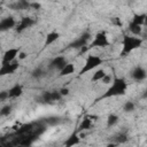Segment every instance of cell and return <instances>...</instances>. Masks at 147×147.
Returning <instances> with one entry per match:
<instances>
[{
    "mask_svg": "<svg viewBox=\"0 0 147 147\" xmlns=\"http://www.w3.org/2000/svg\"><path fill=\"white\" fill-rule=\"evenodd\" d=\"M126 88H127V83L124 78L121 77H114L111 85L105 91V93L96 99V101L101 100V99H109V98H114V96H122L126 93Z\"/></svg>",
    "mask_w": 147,
    "mask_h": 147,
    "instance_id": "obj_1",
    "label": "cell"
},
{
    "mask_svg": "<svg viewBox=\"0 0 147 147\" xmlns=\"http://www.w3.org/2000/svg\"><path fill=\"white\" fill-rule=\"evenodd\" d=\"M142 45V39L139 37H132V36H124L123 41H122V51H121V56H126L134 49L141 47Z\"/></svg>",
    "mask_w": 147,
    "mask_h": 147,
    "instance_id": "obj_2",
    "label": "cell"
},
{
    "mask_svg": "<svg viewBox=\"0 0 147 147\" xmlns=\"http://www.w3.org/2000/svg\"><path fill=\"white\" fill-rule=\"evenodd\" d=\"M102 62H103V60L100 56H98V55H88L86 61H85V63H84V65H83V68L79 70L78 75L82 76V75H84V74H86V72H88V71H91V70H93L95 68H98L100 64H102Z\"/></svg>",
    "mask_w": 147,
    "mask_h": 147,
    "instance_id": "obj_3",
    "label": "cell"
},
{
    "mask_svg": "<svg viewBox=\"0 0 147 147\" xmlns=\"http://www.w3.org/2000/svg\"><path fill=\"white\" fill-rule=\"evenodd\" d=\"M108 45H109V40L107 37V33L105 31H100L94 36L93 40L88 46V49L93 47H107Z\"/></svg>",
    "mask_w": 147,
    "mask_h": 147,
    "instance_id": "obj_4",
    "label": "cell"
},
{
    "mask_svg": "<svg viewBox=\"0 0 147 147\" xmlns=\"http://www.w3.org/2000/svg\"><path fill=\"white\" fill-rule=\"evenodd\" d=\"M91 39V33L90 32H84L80 37H78L77 39H75L74 41H71L67 47H65V49H69V48H75V49H80L82 47H84V46H86L87 45V42H88V40Z\"/></svg>",
    "mask_w": 147,
    "mask_h": 147,
    "instance_id": "obj_5",
    "label": "cell"
},
{
    "mask_svg": "<svg viewBox=\"0 0 147 147\" xmlns=\"http://www.w3.org/2000/svg\"><path fill=\"white\" fill-rule=\"evenodd\" d=\"M62 98L60 91H46L41 94V102L44 103H53L54 101H59Z\"/></svg>",
    "mask_w": 147,
    "mask_h": 147,
    "instance_id": "obj_6",
    "label": "cell"
},
{
    "mask_svg": "<svg viewBox=\"0 0 147 147\" xmlns=\"http://www.w3.org/2000/svg\"><path fill=\"white\" fill-rule=\"evenodd\" d=\"M67 63H68L67 59L64 56H62V55H59V56H55L54 59L51 60V62L48 64V68L52 69V70H59L60 71L65 67Z\"/></svg>",
    "mask_w": 147,
    "mask_h": 147,
    "instance_id": "obj_7",
    "label": "cell"
},
{
    "mask_svg": "<svg viewBox=\"0 0 147 147\" xmlns=\"http://www.w3.org/2000/svg\"><path fill=\"white\" fill-rule=\"evenodd\" d=\"M34 24H36V20H33V18H31V17L25 16V17H22V18H21V21H20V22H18V24L16 25L15 30H16V32H17V33H21V32H23L24 30H26V29L31 28V26H32V25H34Z\"/></svg>",
    "mask_w": 147,
    "mask_h": 147,
    "instance_id": "obj_8",
    "label": "cell"
},
{
    "mask_svg": "<svg viewBox=\"0 0 147 147\" xmlns=\"http://www.w3.org/2000/svg\"><path fill=\"white\" fill-rule=\"evenodd\" d=\"M18 67H20V64H18V61H17V60H14L13 62L2 64L1 68H0V75H1V76L11 75V74H14V72L18 69Z\"/></svg>",
    "mask_w": 147,
    "mask_h": 147,
    "instance_id": "obj_9",
    "label": "cell"
},
{
    "mask_svg": "<svg viewBox=\"0 0 147 147\" xmlns=\"http://www.w3.org/2000/svg\"><path fill=\"white\" fill-rule=\"evenodd\" d=\"M131 77H132L133 80H136V82H142V80H145L146 77H147V71H146L142 67L137 65V67H134V68L132 69V71H131Z\"/></svg>",
    "mask_w": 147,
    "mask_h": 147,
    "instance_id": "obj_10",
    "label": "cell"
},
{
    "mask_svg": "<svg viewBox=\"0 0 147 147\" xmlns=\"http://www.w3.org/2000/svg\"><path fill=\"white\" fill-rule=\"evenodd\" d=\"M20 49L16 48V47H13V48H9L3 54V57H2V64H6V63H9V62H13L14 60H16V56L20 54Z\"/></svg>",
    "mask_w": 147,
    "mask_h": 147,
    "instance_id": "obj_11",
    "label": "cell"
},
{
    "mask_svg": "<svg viewBox=\"0 0 147 147\" xmlns=\"http://www.w3.org/2000/svg\"><path fill=\"white\" fill-rule=\"evenodd\" d=\"M15 26H16V21L14 20L13 16L5 17L0 22V31H2V32L8 31V30H10V29H13Z\"/></svg>",
    "mask_w": 147,
    "mask_h": 147,
    "instance_id": "obj_12",
    "label": "cell"
},
{
    "mask_svg": "<svg viewBox=\"0 0 147 147\" xmlns=\"http://www.w3.org/2000/svg\"><path fill=\"white\" fill-rule=\"evenodd\" d=\"M13 10H26L31 7V2L29 0H16L15 2L8 6Z\"/></svg>",
    "mask_w": 147,
    "mask_h": 147,
    "instance_id": "obj_13",
    "label": "cell"
},
{
    "mask_svg": "<svg viewBox=\"0 0 147 147\" xmlns=\"http://www.w3.org/2000/svg\"><path fill=\"white\" fill-rule=\"evenodd\" d=\"M23 94V86L21 84H15L8 90V99H14L18 98Z\"/></svg>",
    "mask_w": 147,
    "mask_h": 147,
    "instance_id": "obj_14",
    "label": "cell"
},
{
    "mask_svg": "<svg viewBox=\"0 0 147 147\" xmlns=\"http://www.w3.org/2000/svg\"><path fill=\"white\" fill-rule=\"evenodd\" d=\"M79 142H80V138L78 137L77 132H72V133L67 138V140L63 142V145L67 146V147H71V146L78 145Z\"/></svg>",
    "mask_w": 147,
    "mask_h": 147,
    "instance_id": "obj_15",
    "label": "cell"
},
{
    "mask_svg": "<svg viewBox=\"0 0 147 147\" xmlns=\"http://www.w3.org/2000/svg\"><path fill=\"white\" fill-rule=\"evenodd\" d=\"M60 38V33L59 32H56V31H53V32H49V33H47V36H46V39H45V47H48L49 45H52L53 42H55L57 39Z\"/></svg>",
    "mask_w": 147,
    "mask_h": 147,
    "instance_id": "obj_16",
    "label": "cell"
},
{
    "mask_svg": "<svg viewBox=\"0 0 147 147\" xmlns=\"http://www.w3.org/2000/svg\"><path fill=\"white\" fill-rule=\"evenodd\" d=\"M127 134L125 133V132H119V133H117V134H115L114 137H111V140L114 141V144H116V145H118V144H124V142H126L127 141Z\"/></svg>",
    "mask_w": 147,
    "mask_h": 147,
    "instance_id": "obj_17",
    "label": "cell"
},
{
    "mask_svg": "<svg viewBox=\"0 0 147 147\" xmlns=\"http://www.w3.org/2000/svg\"><path fill=\"white\" fill-rule=\"evenodd\" d=\"M44 123L48 126H54V125H59L60 123H62V118L57 116H51V117L44 118Z\"/></svg>",
    "mask_w": 147,
    "mask_h": 147,
    "instance_id": "obj_18",
    "label": "cell"
},
{
    "mask_svg": "<svg viewBox=\"0 0 147 147\" xmlns=\"http://www.w3.org/2000/svg\"><path fill=\"white\" fill-rule=\"evenodd\" d=\"M129 30H130V32H131L133 36H140V34H141V31H142V28H141V25H139V24H136V23H133V22H130V24H129Z\"/></svg>",
    "mask_w": 147,
    "mask_h": 147,
    "instance_id": "obj_19",
    "label": "cell"
},
{
    "mask_svg": "<svg viewBox=\"0 0 147 147\" xmlns=\"http://www.w3.org/2000/svg\"><path fill=\"white\" fill-rule=\"evenodd\" d=\"M45 76H46V71L40 67H38V68H36V69H33L31 71V77L34 78V79H40V78H42Z\"/></svg>",
    "mask_w": 147,
    "mask_h": 147,
    "instance_id": "obj_20",
    "label": "cell"
},
{
    "mask_svg": "<svg viewBox=\"0 0 147 147\" xmlns=\"http://www.w3.org/2000/svg\"><path fill=\"white\" fill-rule=\"evenodd\" d=\"M32 131H33V124L29 123V124L22 125V126L17 130V134L23 136V134H28V133H30V132H32Z\"/></svg>",
    "mask_w": 147,
    "mask_h": 147,
    "instance_id": "obj_21",
    "label": "cell"
},
{
    "mask_svg": "<svg viewBox=\"0 0 147 147\" xmlns=\"http://www.w3.org/2000/svg\"><path fill=\"white\" fill-rule=\"evenodd\" d=\"M74 71H75V67H74V64H71V63H67V64H65V67H64L62 70H60L59 76H60V77L68 76V75L72 74Z\"/></svg>",
    "mask_w": 147,
    "mask_h": 147,
    "instance_id": "obj_22",
    "label": "cell"
},
{
    "mask_svg": "<svg viewBox=\"0 0 147 147\" xmlns=\"http://www.w3.org/2000/svg\"><path fill=\"white\" fill-rule=\"evenodd\" d=\"M107 74H106V71L103 70V69H98L94 74H93V76L91 77V80L92 82H99V80H102V78L106 76Z\"/></svg>",
    "mask_w": 147,
    "mask_h": 147,
    "instance_id": "obj_23",
    "label": "cell"
},
{
    "mask_svg": "<svg viewBox=\"0 0 147 147\" xmlns=\"http://www.w3.org/2000/svg\"><path fill=\"white\" fill-rule=\"evenodd\" d=\"M92 125V121L90 119V117H85L83 118V121L80 122L79 126H78V131H83V130H88Z\"/></svg>",
    "mask_w": 147,
    "mask_h": 147,
    "instance_id": "obj_24",
    "label": "cell"
},
{
    "mask_svg": "<svg viewBox=\"0 0 147 147\" xmlns=\"http://www.w3.org/2000/svg\"><path fill=\"white\" fill-rule=\"evenodd\" d=\"M145 17H146V14H134L131 22H133L136 24H139V25H142L144 21H145Z\"/></svg>",
    "mask_w": 147,
    "mask_h": 147,
    "instance_id": "obj_25",
    "label": "cell"
},
{
    "mask_svg": "<svg viewBox=\"0 0 147 147\" xmlns=\"http://www.w3.org/2000/svg\"><path fill=\"white\" fill-rule=\"evenodd\" d=\"M118 116L116 115V114H110L108 117H107V126H114L115 124H117V122H118Z\"/></svg>",
    "mask_w": 147,
    "mask_h": 147,
    "instance_id": "obj_26",
    "label": "cell"
},
{
    "mask_svg": "<svg viewBox=\"0 0 147 147\" xmlns=\"http://www.w3.org/2000/svg\"><path fill=\"white\" fill-rule=\"evenodd\" d=\"M134 109H136V103L132 101H126L123 106V110L125 113H132Z\"/></svg>",
    "mask_w": 147,
    "mask_h": 147,
    "instance_id": "obj_27",
    "label": "cell"
},
{
    "mask_svg": "<svg viewBox=\"0 0 147 147\" xmlns=\"http://www.w3.org/2000/svg\"><path fill=\"white\" fill-rule=\"evenodd\" d=\"M10 113H11V106H10V105H6V106H3V107L1 108V110H0V116H1V117H5V116H8Z\"/></svg>",
    "mask_w": 147,
    "mask_h": 147,
    "instance_id": "obj_28",
    "label": "cell"
},
{
    "mask_svg": "<svg viewBox=\"0 0 147 147\" xmlns=\"http://www.w3.org/2000/svg\"><path fill=\"white\" fill-rule=\"evenodd\" d=\"M113 79H114V78H113L110 75H108V74H107V75H106V76L102 78V83H103V84H109V83H110Z\"/></svg>",
    "mask_w": 147,
    "mask_h": 147,
    "instance_id": "obj_29",
    "label": "cell"
},
{
    "mask_svg": "<svg viewBox=\"0 0 147 147\" xmlns=\"http://www.w3.org/2000/svg\"><path fill=\"white\" fill-rule=\"evenodd\" d=\"M6 99H8V91H2V92L0 93V100L3 101V100H6Z\"/></svg>",
    "mask_w": 147,
    "mask_h": 147,
    "instance_id": "obj_30",
    "label": "cell"
},
{
    "mask_svg": "<svg viewBox=\"0 0 147 147\" xmlns=\"http://www.w3.org/2000/svg\"><path fill=\"white\" fill-rule=\"evenodd\" d=\"M30 8H33V9H36V10H38V9L41 8V5H40L39 2H31V7H30Z\"/></svg>",
    "mask_w": 147,
    "mask_h": 147,
    "instance_id": "obj_31",
    "label": "cell"
},
{
    "mask_svg": "<svg viewBox=\"0 0 147 147\" xmlns=\"http://www.w3.org/2000/svg\"><path fill=\"white\" fill-rule=\"evenodd\" d=\"M69 88H67V87H62L61 90H60V93L62 94V96H65V95H68L69 94Z\"/></svg>",
    "mask_w": 147,
    "mask_h": 147,
    "instance_id": "obj_32",
    "label": "cell"
},
{
    "mask_svg": "<svg viewBox=\"0 0 147 147\" xmlns=\"http://www.w3.org/2000/svg\"><path fill=\"white\" fill-rule=\"evenodd\" d=\"M26 57V53L25 52H20L18 54V60H24Z\"/></svg>",
    "mask_w": 147,
    "mask_h": 147,
    "instance_id": "obj_33",
    "label": "cell"
},
{
    "mask_svg": "<svg viewBox=\"0 0 147 147\" xmlns=\"http://www.w3.org/2000/svg\"><path fill=\"white\" fill-rule=\"evenodd\" d=\"M113 21H114V23H115L116 25H119V26L122 25V22H121V20H119L118 17H114V18H113Z\"/></svg>",
    "mask_w": 147,
    "mask_h": 147,
    "instance_id": "obj_34",
    "label": "cell"
},
{
    "mask_svg": "<svg viewBox=\"0 0 147 147\" xmlns=\"http://www.w3.org/2000/svg\"><path fill=\"white\" fill-rule=\"evenodd\" d=\"M142 99H147V86H146V88H145V91L142 93Z\"/></svg>",
    "mask_w": 147,
    "mask_h": 147,
    "instance_id": "obj_35",
    "label": "cell"
},
{
    "mask_svg": "<svg viewBox=\"0 0 147 147\" xmlns=\"http://www.w3.org/2000/svg\"><path fill=\"white\" fill-rule=\"evenodd\" d=\"M144 25H145V26H147V15H146V17H145V21H144Z\"/></svg>",
    "mask_w": 147,
    "mask_h": 147,
    "instance_id": "obj_36",
    "label": "cell"
}]
</instances>
